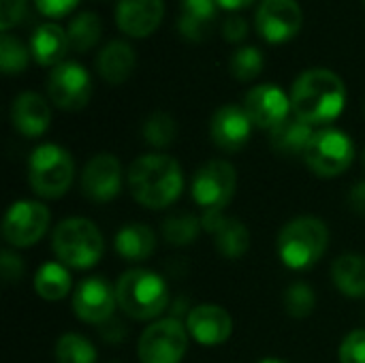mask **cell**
Here are the masks:
<instances>
[{
    "label": "cell",
    "mask_w": 365,
    "mask_h": 363,
    "mask_svg": "<svg viewBox=\"0 0 365 363\" xmlns=\"http://www.w3.org/2000/svg\"><path fill=\"white\" fill-rule=\"evenodd\" d=\"M344 81L329 68H308L295 79L291 88L293 116L308 122L310 126L334 122L344 111Z\"/></svg>",
    "instance_id": "cell-1"
},
{
    "label": "cell",
    "mask_w": 365,
    "mask_h": 363,
    "mask_svg": "<svg viewBox=\"0 0 365 363\" xmlns=\"http://www.w3.org/2000/svg\"><path fill=\"white\" fill-rule=\"evenodd\" d=\"M128 188L139 205L165 210L180 199L184 173L180 163L167 154H143L128 167Z\"/></svg>",
    "instance_id": "cell-2"
},
{
    "label": "cell",
    "mask_w": 365,
    "mask_h": 363,
    "mask_svg": "<svg viewBox=\"0 0 365 363\" xmlns=\"http://www.w3.org/2000/svg\"><path fill=\"white\" fill-rule=\"evenodd\" d=\"M115 295L120 310L135 321H152L171 304L165 278L143 267L124 272L115 282Z\"/></svg>",
    "instance_id": "cell-3"
},
{
    "label": "cell",
    "mask_w": 365,
    "mask_h": 363,
    "mask_svg": "<svg viewBox=\"0 0 365 363\" xmlns=\"http://www.w3.org/2000/svg\"><path fill=\"white\" fill-rule=\"evenodd\" d=\"M329 246V229L317 216H297L278 233L276 250L280 261L293 270H310L317 265Z\"/></svg>",
    "instance_id": "cell-4"
},
{
    "label": "cell",
    "mask_w": 365,
    "mask_h": 363,
    "mask_svg": "<svg viewBox=\"0 0 365 363\" xmlns=\"http://www.w3.org/2000/svg\"><path fill=\"white\" fill-rule=\"evenodd\" d=\"M51 248L60 263H64L66 267L90 270L101 261L105 252V242L103 233L92 220L73 216L56 225L51 233Z\"/></svg>",
    "instance_id": "cell-5"
},
{
    "label": "cell",
    "mask_w": 365,
    "mask_h": 363,
    "mask_svg": "<svg viewBox=\"0 0 365 363\" xmlns=\"http://www.w3.org/2000/svg\"><path fill=\"white\" fill-rule=\"evenodd\" d=\"M75 165L71 154L56 143H43L28 158L30 188L43 199H60L71 188Z\"/></svg>",
    "instance_id": "cell-6"
},
{
    "label": "cell",
    "mask_w": 365,
    "mask_h": 363,
    "mask_svg": "<svg viewBox=\"0 0 365 363\" xmlns=\"http://www.w3.org/2000/svg\"><path fill=\"white\" fill-rule=\"evenodd\" d=\"M235 167L229 160L218 158L197 169V173L192 175L190 193L203 214H222V210L231 203L235 195Z\"/></svg>",
    "instance_id": "cell-7"
},
{
    "label": "cell",
    "mask_w": 365,
    "mask_h": 363,
    "mask_svg": "<svg viewBox=\"0 0 365 363\" xmlns=\"http://www.w3.org/2000/svg\"><path fill=\"white\" fill-rule=\"evenodd\" d=\"M304 160L319 178H338L353 165L355 143L340 128H321L314 133Z\"/></svg>",
    "instance_id": "cell-8"
},
{
    "label": "cell",
    "mask_w": 365,
    "mask_h": 363,
    "mask_svg": "<svg viewBox=\"0 0 365 363\" xmlns=\"http://www.w3.org/2000/svg\"><path fill=\"white\" fill-rule=\"evenodd\" d=\"M188 329L180 319L167 317L143 329L137 355L141 363H180L188 351Z\"/></svg>",
    "instance_id": "cell-9"
},
{
    "label": "cell",
    "mask_w": 365,
    "mask_h": 363,
    "mask_svg": "<svg viewBox=\"0 0 365 363\" xmlns=\"http://www.w3.org/2000/svg\"><path fill=\"white\" fill-rule=\"evenodd\" d=\"M49 210L41 201H15L2 220V237L13 248H28L43 240L49 229Z\"/></svg>",
    "instance_id": "cell-10"
},
{
    "label": "cell",
    "mask_w": 365,
    "mask_h": 363,
    "mask_svg": "<svg viewBox=\"0 0 365 363\" xmlns=\"http://www.w3.org/2000/svg\"><path fill=\"white\" fill-rule=\"evenodd\" d=\"M47 94L51 103L64 111H79L92 94L90 73L77 62H60L47 77Z\"/></svg>",
    "instance_id": "cell-11"
},
{
    "label": "cell",
    "mask_w": 365,
    "mask_h": 363,
    "mask_svg": "<svg viewBox=\"0 0 365 363\" xmlns=\"http://www.w3.org/2000/svg\"><path fill=\"white\" fill-rule=\"evenodd\" d=\"M115 306H118L115 287H111L101 276L83 278L73 293V310L81 323L101 327L103 323L113 319Z\"/></svg>",
    "instance_id": "cell-12"
},
{
    "label": "cell",
    "mask_w": 365,
    "mask_h": 363,
    "mask_svg": "<svg viewBox=\"0 0 365 363\" xmlns=\"http://www.w3.org/2000/svg\"><path fill=\"white\" fill-rule=\"evenodd\" d=\"M122 190V163L109 154H94L81 171V193L94 203H107Z\"/></svg>",
    "instance_id": "cell-13"
},
{
    "label": "cell",
    "mask_w": 365,
    "mask_h": 363,
    "mask_svg": "<svg viewBox=\"0 0 365 363\" xmlns=\"http://www.w3.org/2000/svg\"><path fill=\"white\" fill-rule=\"evenodd\" d=\"M302 6L297 0H261L257 9V30L269 43H284L302 28Z\"/></svg>",
    "instance_id": "cell-14"
},
{
    "label": "cell",
    "mask_w": 365,
    "mask_h": 363,
    "mask_svg": "<svg viewBox=\"0 0 365 363\" xmlns=\"http://www.w3.org/2000/svg\"><path fill=\"white\" fill-rule=\"evenodd\" d=\"M244 111L252 126L272 131L291 116V96L274 83H261L246 94Z\"/></svg>",
    "instance_id": "cell-15"
},
{
    "label": "cell",
    "mask_w": 365,
    "mask_h": 363,
    "mask_svg": "<svg viewBox=\"0 0 365 363\" xmlns=\"http://www.w3.org/2000/svg\"><path fill=\"white\" fill-rule=\"evenodd\" d=\"M186 329L201 347H220L233 334V319L222 306L201 304L186 315Z\"/></svg>",
    "instance_id": "cell-16"
},
{
    "label": "cell",
    "mask_w": 365,
    "mask_h": 363,
    "mask_svg": "<svg viewBox=\"0 0 365 363\" xmlns=\"http://www.w3.org/2000/svg\"><path fill=\"white\" fill-rule=\"evenodd\" d=\"M252 133V122L244 107L237 105H222L214 111L210 122V135L212 141L225 150V152H237L242 150Z\"/></svg>",
    "instance_id": "cell-17"
},
{
    "label": "cell",
    "mask_w": 365,
    "mask_h": 363,
    "mask_svg": "<svg viewBox=\"0 0 365 363\" xmlns=\"http://www.w3.org/2000/svg\"><path fill=\"white\" fill-rule=\"evenodd\" d=\"M203 229L214 237L216 250L227 259H240L250 248V233L237 218L225 214H203Z\"/></svg>",
    "instance_id": "cell-18"
},
{
    "label": "cell",
    "mask_w": 365,
    "mask_h": 363,
    "mask_svg": "<svg viewBox=\"0 0 365 363\" xmlns=\"http://www.w3.org/2000/svg\"><path fill=\"white\" fill-rule=\"evenodd\" d=\"M165 15L163 0H118L115 21L122 32L130 36H148L154 32Z\"/></svg>",
    "instance_id": "cell-19"
},
{
    "label": "cell",
    "mask_w": 365,
    "mask_h": 363,
    "mask_svg": "<svg viewBox=\"0 0 365 363\" xmlns=\"http://www.w3.org/2000/svg\"><path fill=\"white\" fill-rule=\"evenodd\" d=\"M11 122L17 133L24 137H41L51 122L49 103L36 92H21L13 98L11 105Z\"/></svg>",
    "instance_id": "cell-20"
},
{
    "label": "cell",
    "mask_w": 365,
    "mask_h": 363,
    "mask_svg": "<svg viewBox=\"0 0 365 363\" xmlns=\"http://www.w3.org/2000/svg\"><path fill=\"white\" fill-rule=\"evenodd\" d=\"M68 34L58 24H41L30 34V53L41 66H58L68 51Z\"/></svg>",
    "instance_id": "cell-21"
},
{
    "label": "cell",
    "mask_w": 365,
    "mask_h": 363,
    "mask_svg": "<svg viewBox=\"0 0 365 363\" xmlns=\"http://www.w3.org/2000/svg\"><path fill=\"white\" fill-rule=\"evenodd\" d=\"M317 131L297 116H289L276 128L269 131V145L280 156H306Z\"/></svg>",
    "instance_id": "cell-22"
},
{
    "label": "cell",
    "mask_w": 365,
    "mask_h": 363,
    "mask_svg": "<svg viewBox=\"0 0 365 363\" xmlns=\"http://www.w3.org/2000/svg\"><path fill=\"white\" fill-rule=\"evenodd\" d=\"M137 64V53L126 41H109L96 56V71L109 83H122L130 77Z\"/></svg>",
    "instance_id": "cell-23"
},
{
    "label": "cell",
    "mask_w": 365,
    "mask_h": 363,
    "mask_svg": "<svg viewBox=\"0 0 365 363\" xmlns=\"http://www.w3.org/2000/svg\"><path fill=\"white\" fill-rule=\"evenodd\" d=\"M115 252L128 263L148 261L156 250V235L143 223H128L124 225L113 240Z\"/></svg>",
    "instance_id": "cell-24"
},
{
    "label": "cell",
    "mask_w": 365,
    "mask_h": 363,
    "mask_svg": "<svg viewBox=\"0 0 365 363\" xmlns=\"http://www.w3.org/2000/svg\"><path fill=\"white\" fill-rule=\"evenodd\" d=\"M331 280L336 289L351 297L365 300V257L364 255H342L331 265Z\"/></svg>",
    "instance_id": "cell-25"
},
{
    "label": "cell",
    "mask_w": 365,
    "mask_h": 363,
    "mask_svg": "<svg viewBox=\"0 0 365 363\" xmlns=\"http://www.w3.org/2000/svg\"><path fill=\"white\" fill-rule=\"evenodd\" d=\"M216 0H180V32L190 41H201L216 17Z\"/></svg>",
    "instance_id": "cell-26"
},
{
    "label": "cell",
    "mask_w": 365,
    "mask_h": 363,
    "mask_svg": "<svg viewBox=\"0 0 365 363\" xmlns=\"http://www.w3.org/2000/svg\"><path fill=\"white\" fill-rule=\"evenodd\" d=\"M71 274L64 263H45L34 276V291L45 302H60L71 293Z\"/></svg>",
    "instance_id": "cell-27"
},
{
    "label": "cell",
    "mask_w": 365,
    "mask_h": 363,
    "mask_svg": "<svg viewBox=\"0 0 365 363\" xmlns=\"http://www.w3.org/2000/svg\"><path fill=\"white\" fill-rule=\"evenodd\" d=\"M203 223L199 216L188 212L171 214L163 220V237L169 246H190L199 240Z\"/></svg>",
    "instance_id": "cell-28"
},
{
    "label": "cell",
    "mask_w": 365,
    "mask_h": 363,
    "mask_svg": "<svg viewBox=\"0 0 365 363\" xmlns=\"http://www.w3.org/2000/svg\"><path fill=\"white\" fill-rule=\"evenodd\" d=\"M68 45L75 51H86L92 45H96L98 36H101V19L96 13L90 11H81L79 15H75L68 24Z\"/></svg>",
    "instance_id": "cell-29"
},
{
    "label": "cell",
    "mask_w": 365,
    "mask_h": 363,
    "mask_svg": "<svg viewBox=\"0 0 365 363\" xmlns=\"http://www.w3.org/2000/svg\"><path fill=\"white\" fill-rule=\"evenodd\" d=\"M53 353L58 363H96L98 357L94 344L81 334H73V332L60 336Z\"/></svg>",
    "instance_id": "cell-30"
},
{
    "label": "cell",
    "mask_w": 365,
    "mask_h": 363,
    "mask_svg": "<svg viewBox=\"0 0 365 363\" xmlns=\"http://www.w3.org/2000/svg\"><path fill=\"white\" fill-rule=\"evenodd\" d=\"M178 126L167 111H154L143 122V139L152 148H167L175 141Z\"/></svg>",
    "instance_id": "cell-31"
},
{
    "label": "cell",
    "mask_w": 365,
    "mask_h": 363,
    "mask_svg": "<svg viewBox=\"0 0 365 363\" xmlns=\"http://www.w3.org/2000/svg\"><path fill=\"white\" fill-rule=\"evenodd\" d=\"M28 60H30V49L21 43V39L13 36L9 32H2V36H0V68L6 75L21 73L28 66Z\"/></svg>",
    "instance_id": "cell-32"
},
{
    "label": "cell",
    "mask_w": 365,
    "mask_h": 363,
    "mask_svg": "<svg viewBox=\"0 0 365 363\" xmlns=\"http://www.w3.org/2000/svg\"><path fill=\"white\" fill-rule=\"evenodd\" d=\"M317 295L308 282H293L284 293V308L293 319H306L314 312Z\"/></svg>",
    "instance_id": "cell-33"
},
{
    "label": "cell",
    "mask_w": 365,
    "mask_h": 363,
    "mask_svg": "<svg viewBox=\"0 0 365 363\" xmlns=\"http://www.w3.org/2000/svg\"><path fill=\"white\" fill-rule=\"evenodd\" d=\"M263 71V53L257 47H240L231 56V73L240 81H250Z\"/></svg>",
    "instance_id": "cell-34"
},
{
    "label": "cell",
    "mask_w": 365,
    "mask_h": 363,
    "mask_svg": "<svg viewBox=\"0 0 365 363\" xmlns=\"http://www.w3.org/2000/svg\"><path fill=\"white\" fill-rule=\"evenodd\" d=\"M340 363H365V329L351 332L340 344Z\"/></svg>",
    "instance_id": "cell-35"
},
{
    "label": "cell",
    "mask_w": 365,
    "mask_h": 363,
    "mask_svg": "<svg viewBox=\"0 0 365 363\" xmlns=\"http://www.w3.org/2000/svg\"><path fill=\"white\" fill-rule=\"evenodd\" d=\"M26 267H24V261L19 255L11 252V250H2L0 255V274H2V280L6 285H13V282H19L21 276H24Z\"/></svg>",
    "instance_id": "cell-36"
},
{
    "label": "cell",
    "mask_w": 365,
    "mask_h": 363,
    "mask_svg": "<svg viewBox=\"0 0 365 363\" xmlns=\"http://www.w3.org/2000/svg\"><path fill=\"white\" fill-rule=\"evenodd\" d=\"M26 15V0H0V28L9 32Z\"/></svg>",
    "instance_id": "cell-37"
},
{
    "label": "cell",
    "mask_w": 365,
    "mask_h": 363,
    "mask_svg": "<svg viewBox=\"0 0 365 363\" xmlns=\"http://www.w3.org/2000/svg\"><path fill=\"white\" fill-rule=\"evenodd\" d=\"M79 0H34L36 9L43 13V15H49V17H62L66 15Z\"/></svg>",
    "instance_id": "cell-38"
},
{
    "label": "cell",
    "mask_w": 365,
    "mask_h": 363,
    "mask_svg": "<svg viewBox=\"0 0 365 363\" xmlns=\"http://www.w3.org/2000/svg\"><path fill=\"white\" fill-rule=\"evenodd\" d=\"M246 32H248V24H246V19L244 17H240V15H231V17H227L225 19V24H222V34L229 39V41H242L244 36H246Z\"/></svg>",
    "instance_id": "cell-39"
},
{
    "label": "cell",
    "mask_w": 365,
    "mask_h": 363,
    "mask_svg": "<svg viewBox=\"0 0 365 363\" xmlns=\"http://www.w3.org/2000/svg\"><path fill=\"white\" fill-rule=\"evenodd\" d=\"M126 325L124 323H120V321H115V319H109L107 323H103L101 325V338L105 340V342H109V344H118V342H122L124 338H126Z\"/></svg>",
    "instance_id": "cell-40"
},
{
    "label": "cell",
    "mask_w": 365,
    "mask_h": 363,
    "mask_svg": "<svg viewBox=\"0 0 365 363\" xmlns=\"http://www.w3.org/2000/svg\"><path fill=\"white\" fill-rule=\"evenodd\" d=\"M349 205H351V210L357 216H364L365 218V180L364 182H357L351 188V193H349Z\"/></svg>",
    "instance_id": "cell-41"
},
{
    "label": "cell",
    "mask_w": 365,
    "mask_h": 363,
    "mask_svg": "<svg viewBox=\"0 0 365 363\" xmlns=\"http://www.w3.org/2000/svg\"><path fill=\"white\" fill-rule=\"evenodd\" d=\"M222 9H229V11H235V9H242V6H248L252 0H216Z\"/></svg>",
    "instance_id": "cell-42"
},
{
    "label": "cell",
    "mask_w": 365,
    "mask_h": 363,
    "mask_svg": "<svg viewBox=\"0 0 365 363\" xmlns=\"http://www.w3.org/2000/svg\"><path fill=\"white\" fill-rule=\"evenodd\" d=\"M259 363H287V362H282V359H278V357H265V359H261Z\"/></svg>",
    "instance_id": "cell-43"
},
{
    "label": "cell",
    "mask_w": 365,
    "mask_h": 363,
    "mask_svg": "<svg viewBox=\"0 0 365 363\" xmlns=\"http://www.w3.org/2000/svg\"><path fill=\"white\" fill-rule=\"evenodd\" d=\"M364 163H365V152H364Z\"/></svg>",
    "instance_id": "cell-44"
}]
</instances>
